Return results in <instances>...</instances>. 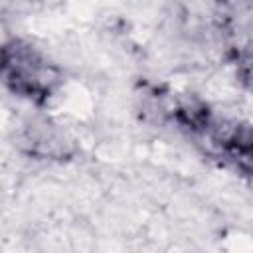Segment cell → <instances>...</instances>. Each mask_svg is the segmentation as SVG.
<instances>
[{
    "label": "cell",
    "instance_id": "6da1fadb",
    "mask_svg": "<svg viewBox=\"0 0 253 253\" xmlns=\"http://www.w3.org/2000/svg\"><path fill=\"white\" fill-rule=\"evenodd\" d=\"M0 83L12 95L40 105L59 89L61 71L32 42L12 38L0 45Z\"/></svg>",
    "mask_w": 253,
    "mask_h": 253
},
{
    "label": "cell",
    "instance_id": "7a4b0ae2",
    "mask_svg": "<svg viewBox=\"0 0 253 253\" xmlns=\"http://www.w3.org/2000/svg\"><path fill=\"white\" fill-rule=\"evenodd\" d=\"M18 144L24 152L42 160H65L73 154V140L49 119L28 121L20 130Z\"/></svg>",
    "mask_w": 253,
    "mask_h": 253
}]
</instances>
